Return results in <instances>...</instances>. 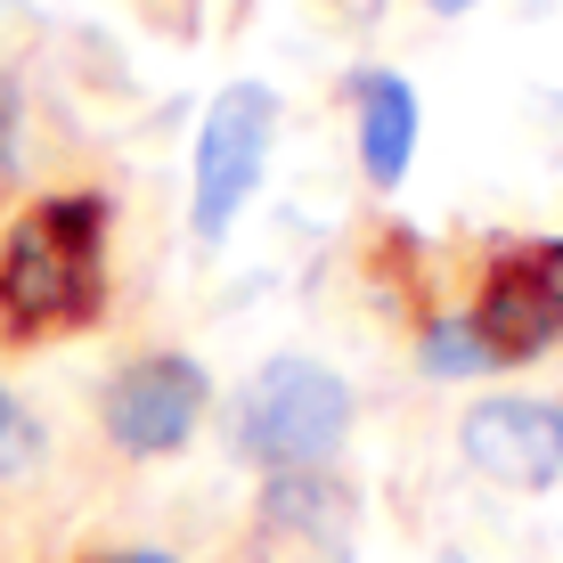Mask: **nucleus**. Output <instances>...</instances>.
I'll use <instances>...</instances> for the list:
<instances>
[{
  "instance_id": "f257e3e1",
  "label": "nucleus",
  "mask_w": 563,
  "mask_h": 563,
  "mask_svg": "<svg viewBox=\"0 0 563 563\" xmlns=\"http://www.w3.org/2000/svg\"><path fill=\"white\" fill-rule=\"evenodd\" d=\"M107 229L114 205L99 188H49L0 229V343L9 352L90 335L107 319Z\"/></svg>"
},
{
  "instance_id": "1a4fd4ad",
  "label": "nucleus",
  "mask_w": 563,
  "mask_h": 563,
  "mask_svg": "<svg viewBox=\"0 0 563 563\" xmlns=\"http://www.w3.org/2000/svg\"><path fill=\"white\" fill-rule=\"evenodd\" d=\"M33 457H42V424H33V409L0 384V482H16Z\"/></svg>"
},
{
  "instance_id": "39448f33",
  "label": "nucleus",
  "mask_w": 563,
  "mask_h": 563,
  "mask_svg": "<svg viewBox=\"0 0 563 563\" xmlns=\"http://www.w3.org/2000/svg\"><path fill=\"white\" fill-rule=\"evenodd\" d=\"M269 131H278V99H269L262 82H229L221 99H212L205 131H197V205H188V221H197L205 245H221L229 221L245 212V197L262 188Z\"/></svg>"
},
{
  "instance_id": "423d86ee",
  "label": "nucleus",
  "mask_w": 563,
  "mask_h": 563,
  "mask_svg": "<svg viewBox=\"0 0 563 563\" xmlns=\"http://www.w3.org/2000/svg\"><path fill=\"white\" fill-rule=\"evenodd\" d=\"M457 450L474 474L507 482V490H555L563 474V409L555 400H531V393H498V400H474L457 424Z\"/></svg>"
},
{
  "instance_id": "0eeeda50",
  "label": "nucleus",
  "mask_w": 563,
  "mask_h": 563,
  "mask_svg": "<svg viewBox=\"0 0 563 563\" xmlns=\"http://www.w3.org/2000/svg\"><path fill=\"white\" fill-rule=\"evenodd\" d=\"M417 155V90L400 74H360V172L367 188H400Z\"/></svg>"
},
{
  "instance_id": "20e7f679",
  "label": "nucleus",
  "mask_w": 563,
  "mask_h": 563,
  "mask_svg": "<svg viewBox=\"0 0 563 563\" xmlns=\"http://www.w3.org/2000/svg\"><path fill=\"white\" fill-rule=\"evenodd\" d=\"M205 400H212V376L188 352H140L107 376L99 393V424L123 457H172L197 441L205 424Z\"/></svg>"
},
{
  "instance_id": "f8f14e48",
  "label": "nucleus",
  "mask_w": 563,
  "mask_h": 563,
  "mask_svg": "<svg viewBox=\"0 0 563 563\" xmlns=\"http://www.w3.org/2000/svg\"><path fill=\"white\" fill-rule=\"evenodd\" d=\"M90 563H114V555H90Z\"/></svg>"
},
{
  "instance_id": "9d476101",
  "label": "nucleus",
  "mask_w": 563,
  "mask_h": 563,
  "mask_svg": "<svg viewBox=\"0 0 563 563\" xmlns=\"http://www.w3.org/2000/svg\"><path fill=\"white\" fill-rule=\"evenodd\" d=\"M114 563H180V555H164V548H123Z\"/></svg>"
},
{
  "instance_id": "7ed1b4c3",
  "label": "nucleus",
  "mask_w": 563,
  "mask_h": 563,
  "mask_svg": "<svg viewBox=\"0 0 563 563\" xmlns=\"http://www.w3.org/2000/svg\"><path fill=\"white\" fill-rule=\"evenodd\" d=\"M465 319H474V335L490 343L498 367H531V360L563 352V238L490 245Z\"/></svg>"
},
{
  "instance_id": "9b49d317",
  "label": "nucleus",
  "mask_w": 563,
  "mask_h": 563,
  "mask_svg": "<svg viewBox=\"0 0 563 563\" xmlns=\"http://www.w3.org/2000/svg\"><path fill=\"white\" fill-rule=\"evenodd\" d=\"M424 9H441V16H465V9H482V0H424Z\"/></svg>"
},
{
  "instance_id": "6e6552de",
  "label": "nucleus",
  "mask_w": 563,
  "mask_h": 563,
  "mask_svg": "<svg viewBox=\"0 0 563 563\" xmlns=\"http://www.w3.org/2000/svg\"><path fill=\"white\" fill-rule=\"evenodd\" d=\"M417 367L424 376H441V384H465V376H490V343L474 335V319L465 310H424L417 319Z\"/></svg>"
},
{
  "instance_id": "f03ea898",
  "label": "nucleus",
  "mask_w": 563,
  "mask_h": 563,
  "mask_svg": "<svg viewBox=\"0 0 563 563\" xmlns=\"http://www.w3.org/2000/svg\"><path fill=\"white\" fill-rule=\"evenodd\" d=\"M343 433H352V384L302 352L262 360L238 393V424H229L238 457H254L262 474H327Z\"/></svg>"
}]
</instances>
